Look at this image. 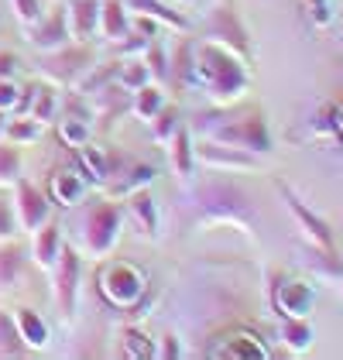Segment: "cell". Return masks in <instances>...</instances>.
Instances as JSON below:
<instances>
[{"mask_svg": "<svg viewBox=\"0 0 343 360\" xmlns=\"http://www.w3.org/2000/svg\"><path fill=\"white\" fill-rule=\"evenodd\" d=\"M193 69H196V89L216 107V110H230L240 107L244 96L251 93V69L240 56H233L230 49L200 38L193 41Z\"/></svg>", "mask_w": 343, "mask_h": 360, "instance_id": "1", "label": "cell"}, {"mask_svg": "<svg viewBox=\"0 0 343 360\" xmlns=\"http://www.w3.org/2000/svg\"><path fill=\"white\" fill-rule=\"evenodd\" d=\"M193 131L200 138L240 148V151H247L254 158H268L275 151V138H271V127H268L261 107H251V110H244V113H224V117H216V113H196Z\"/></svg>", "mask_w": 343, "mask_h": 360, "instance_id": "2", "label": "cell"}, {"mask_svg": "<svg viewBox=\"0 0 343 360\" xmlns=\"http://www.w3.org/2000/svg\"><path fill=\"white\" fill-rule=\"evenodd\" d=\"M193 202L202 223H220L233 226L240 233H254V202L244 186H237L233 179H206L193 189Z\"/></svg>", "mask_w": 343, "mask_h": 360, "instance_id": "3", "label": "cell"}, {"mask_svg": "<svg viewBox=\"0 0 343 360\" xmlns=\"http://www.w3.org/2000/svg\"><path fill=\"white\" fill-rule=\"evenodd\" d=\"M124 206L120 199H103V202H93L89 210H83L79 217V254L83 257H93V261H103L110 257L124 233Z\"/></svg>", "mask_w": 343, "mask_h": 360, "instance_id": "4", "label": "cell"}, {"mask_svg": "<svg viewBox=\"0 0 343 360\" xmlns=\"http://www.w3.org/2000/svg\"><path fill=\"white\" fill-rule=\"evenodd\" d=\"M96 288L110 309L127 312L148 295V275L131 261H107L103 257V264L96 271Z\"/></svg>", "mask_w": 343, "mask_h": 360, "instance_id": "5", "label": "cell"}, {"mask_svg": "<svg viewBox=\"0 0 343 360\" xmlns=\"http://www.w3.org/2000/svg\"><path fill=\"white\" fill-rule=\"evenodd\" d=\"M52 275V299H56L58 316L65 323L76 319V309H79V288H83V254L69 244H62L56 268L48 271Z\"/></svg>", "mask_w": 343, "mask_h": 360, "instance_id": "6", "label": "cell"}, {"mask_svg": "<svg viewBox=\"0 0 343 360\" xmlns=\"http://www.w3.org/2000/svg\"><path fill=\"white\" fill-rule=\"evenodd\" d=\"M93 69V52L89 45H79V41H69L65 49H56V52H45L38 72L45 83L58 86V89H69L83 79L86 72Z\"/></svg>", "mask_w": 343, "mask_h": 360, "instance_id": "7", "label": "cell"}, {"mask_svg": "<svg viewBox=\"0 0 343 360\" xmlns=\"http://www.w3.org/2000/svg\"><path fill=\"white\" fill-rule=\"evenodd\" d=\"M202 38H209V41L230 49L233 56H240L244 62H251V56H254L251 31H247V25L240 21V14H237L230 4H216V7L209 11V18H206V25H202Z\"/></svg>", "mask_w": 343, "mask_h": 360, "instance_id": "8", "label": "cell"}, {"mask_svg": "<svg viewBox=\"0 0 343 360\" xmlns=\"http://www.w3.org/2000/svg\"><path fill=\"white\" fill-rule=\"evenodd\" d=\"M275 189L282 195V202L288 206V213H292V220H295V226H299V233H302L306 244H316V248H337L333 226L326 223V217H319L313 206H306V199L295 193L288 182H275Z\"/></svg>", "mask_w": 343, "mask_h": 360, "instance_id": "9", "label": "cell"}, {"mask_svg": "<svg viewBox=\"0 0 343 360\" xmlns=\"http://www.w3.org/2000/svg\"><path fill=\"white\" fill-rule=\"evenodd\" d=\"M268 299L278 319H309V312L316 309V288L306 278H288L278 275L268 288Z\"/></svg>", "mask_w": 343, "mask_h": 360, "instance_id": "10", "label": "cell"}, {"mask_svg": "<svg viewBox=\"0 0 343 360\" xmlns=\"http://www.w3.org/2000/svg\"><path fill=\"white\" fill-rule=\"evenodd\" d=\"M193 155H196V165L200 168H206V172H227V175L230 172H254L261 165V158H254V155L209 138L193 141Z\"/></svg>", "mask_w": 343, "mask_h": 360, "instance_id": "11", "label": "cell"}, {"mask_svg": "<svg viewBox=\"0 0 343 360\" xmlns=\"http://www.w3.org/2000/svg\"><path fill=\"white\" fill-rule=\"evenodd\" d=\"M14 217H18V226L25 230V233H31V230H38L41 223L52 220V199H48V193H41L34 182H28V179H18L14 182Z\"/></svg>", "mask_w": 343, "mask_h": 360, "instance_id": "12", "label": "cell"}, {"mask_svg": "<svg viewBox=\"0 0 343 360\" xmlns=\"http://www.w3.org/2000/svg\"><path fill=\"white\" fill-rule=\"evenodd\" d=\"M76 155H79V165H83V179L89 186H100V189L127 165L114 148H100V144H89V141L83 148H76Z\"/></svg>", "mask_w": 343, "mask_h": 360, "instance_id": "13", "label": "cell"}, {"mask_svg": "<svg viewBox=\"0 0 343 360\" xmlns=\"http://www.w3.org/2000/svg\"><path fill=\"white\" fill-rule=\"evenodd\" d=\"M120 206H124V217L134 223V230L148 237L151 244L162 237V217H158V202H155V195L148 193V189H138V193L124 195L120 199Z\"/></svg>", "mask_w": 343, "mask_h": 360, "instance_id": "14", "label": "cell"}, {"mask_svg": "<svg viewBox=\"0 0 343 360\" xmlns=\"http://www.w3.org/2000/svg\"><path fill=\"white\" fill-rule=\"evenodd\" d=\"M209 354L213 357H227V360H268L271 357V347L254 330H230L227 336L216 340V347Z\"/></svg>", "mask_w": 343, "mask_h": 360, "instance_id": "15", "label": "cell"}, {"mask_svg": "<svg viewBox=\"0 0 343 360\" xmlns=\"http://www.w3.org/2000/svg\"><path fill=\"white\" fill-rule=\"evenodd\" d=\"M28 41H31V49L41 52V56L45 52H56V49H65L72 41L69 21H65V7H56L52 14H41V21L28 28Z\"/></svg>", "mask_w": 343, "mask_h": 360, "instance_id": "16", "label": "cell"}, {"mask_svg": "<svg viewBox=\"0 0 343 360\" xmlns=\"http://www.w3.org/2000/svg\"><path fill=\"white\" fill-rule=\"evenodd\" d=\"M86 195H89V182L83 179V172L58 168L48 175V199L62 210H76L79 202H86Z\"/></svg>", "mask_w": 343, "mask_h": 360, "instance_id": "17", "label": "cell"}, {"mask_svg": "<svg viewBox=\"0 0 343 360\" xmlns=\"http://www.w3.org/2000/svg\"><path fill=\"white\" fill-rule=\"evenodd\" d=\"M155 179H158V168L155 165H148V162H127L103 189H107L110 199H124V195L138 193V189H151Z\"/></svg>", "mask_w": 343, "mask_h": 360, "instance_id": "18", "label": "cell"}, {"mask_svg": "<svg viewBox=\"0 0 343 360\" xmlns=\"http://www.w3.org/2000/svg\"><path fill=\"white\" fill-rule=\"evenodd\" d=\"M65 21H69V34L72 41L89 45L100 28V0H69L65 4Z\"/></svg>", "mask_w": 343, "mask_h": 360, "instance_id": "19", "label": "cell"}, {"mask_svg": "<svg viewBox=\"0 0 343 360\" xmlns=\"http://www.w3.org/2000/svg\"><path fill=\"white\" fill-rule=\"evenodd\" d=\"M11 316H14L18 336H21V343L28 347V354H41V350H48L52 330H48V323L41 319V312H34L31 305H18Z\"/></svg>", "mask_w": 343, "mask_h": 360, "instance_id": "20", "label": "cell"}, {"mask_svg": "<svg viewBox=\"0 0 343 360\" xmlns=\"http://www.w3.org/2000/svg\"><path fill=\"white\" fill-rule=\"evenodd\" d=\"M62 226L56 220L41 223L38 230H31V261L41 268V271H52L58 261V254H62Z\"/></svg>", "mask_w": 343, "mask_h": 360, "instance_id": "21", "label": "cell"}, {"mask_svg": "<svg viewBox=\"0 0 343 360\" xmlns=\"http://www.w3.org/2000/svg\"><path fill=\"white\" fill-rule=\"evenodd\" d=\"M165 151H169L172 175L179 182H193V175H196V155H193V131L186 124L165 141Z\"/></svg>", "mask_w": 343, "mask_h": 360, "instance_id": "22", "label": "cell"}, {"mask_svg": "<svg viewBox=\"0 0 343 360\" xmlns=\"http://www.w3.org/2000/svg\"><path fill=\"white\" fill-rule=\"evenodd\" d=\"M127 4V11L131 14H148L151 21H158L162 28H172L175 34H189V18L179 11V7H172L165 0H124Z\"/></svg>", "mask_w": 343, "mask_h": 360, "instance_id": "23", "label": "cell"}, {"mask_svg": "<svg viewBox=\"0 0 343 360\" xmlns=\"http://www.w3.org/2000/svg\"><path fill=\"white\" fill-rule=\"evenodd\" d=\"M127 31H131V11H127V4L124 0H100V28H96V34L107 45H117Z\"/></svg>", "mask_w": 343, "mask_h": 360, "instance_id": "24", "label": "cell"}, {"mask_svg": "<svg viewBox=\"0 0 343 360\" xmlns=\"http://www.w3.org/2000/svg\"><path fill=\"white\" fill-rule=\"evenodd\" d=\"M278 340H282V347H285V354L292 357H306L309 350L316 347V330L309 319H282L278 323Z\"/></svg>", "mask_w": 343, "mask_h": 360, "instance_id": "25", "label": "cell"}, {"mask_svg": "<svg viewBox=\"0 0 343 360\" xmlns=\"http://www.w3.org/2000/svg\"><path fill=\"white\" fill-rule=\"evenodd\" d=\"M56 131H58V141L76 151V148H83L86 141L93 138V117L76 110H62L56 117Z\"/></svg>", "mask_w": 343, "mask_h": 360, "instance_id": "26", "label": "cell"}, {"mask_svg": "<svg viewBox=\"0 0 343 360\" xmlns=\"http://www.w3.org/2000/svg\"><path fill=\"white\" fill-rule=\"evenodd\" d=\"M306 264H309V275L316 281H333L343 275V257L337 254V248H316L306 244Z\"/></svg>", "mask_w": 343, "mask_h": 360, "instance_id": "27", "label": "cell"}, {"mask_svg": "<svg viewBox=\"0 0 343 360\" xmlns=\"http://www.w3.org/2000/svg\"><path fill=\"white\" fill-rule=\"evenodd\" d=\"M169 83L175 89H193L196 86V69H193V41H179L169 56Z\"/></svg>", "mask_w": 343, "mask_h": 360, "instance_id": "28", "label": "cell"}, {"mask_svg": "<svg viewBox=\"0 0 343 360\" xmlns=\"http://www.w3.org/2000/svg\"><path fill=\"white\" fill-rule=\"evenodd\" d=\"M25 264H28L25 248H18L14 240H4L0 244V292L18 288V281L25 275Z\"/></svg>", "mask_w": 343, "mask_h": 360, "instance_id": "29", "label": "cell"}, {"mask_svg": "<svg viewBox=\"0 0 343 360\" xmlns=\"http://www.w3.org/2000/svg\"><path fill=\"white\" fill-rule=\"evenodd\" d=\"M165 103H169V100H165L162 83H144L141 89H134V93H131V103H127V107H131V113H134L141 124H148V120L162 110Z\"/></svg>", "mask_w": 343, "mask_h": 360, "instance_id": "30", "label": "cell"}, {"mask_svg": "<svg viewBox=\"0 0 343 360\" xmlns=\"http://www.w3.org/2000/svg\"><path fill=\"white\" fill-rule=\"evenodd\" d=\"M58 86L52 83H34V96H31V107H28V117H34L38 124H52L58 117Z\"/></svg>", "mask_w": 343, "mask_h": 360, "instance_id": "31", "label": "cell"}, {"mask_svg": "<svg viewBox=\"0 0 343 360\" xmlns=\"http://www.w3.org/2000/svg\"><path fill=\"white\" fill-rule=\"evenodd\" d=\"M114 83L131 96L134 89H141L144 83H151V72H148V65H144V58L141 56H131V58H120L117 62V76H114Z\"/></svg>", "mask_w": 343, "mask_h": 360, "instance_id": "32", "label": "cell"}, {"mask_svg": "<svg viewBox=\"0 0 343 360\" xmlns=\"http://www.w3.org/2000/svg\"><path fill=\"white\" fill-rule=\"evenodd\" d=\"M120 357L151 360L155 357V340H151L141 326H124V330H120Z\"/></svg>", "mask_w": 343, "mask_h": 360, "instance_id": "33", "label": "cell"}, {"mask_svg": "<svg viewBox=\"0 0 343 360\" xmlns=\"http://www.w3.org/2000/svg\"><path fill=\"white\" fill-rule=\"evenodd\" d=\"M41 134H45V124H38V120L28 117V113H18L14 120H7V124H4V141H11V144H18V148L34 144Z\"/></svg>", "mask_w": 343, "mask_h": 360, "instance_id": "34", "label": "cell"}, {"mask_svg": "<svg viewBox=\"0 0 343 360\" xmlns=\"http://www.w3.org/2000/svg\"><path fill=\"white\" fill-rule=\"evenodd\" d=\"M18 179H25V158L18 144L0 138V189H14Z\"/></svg>", "mask_w": 343, "mask_h": 360, "instance_id": "35", "label": "cell"}, {"mask_svg": "<svg viewBox=\"0 0 343 360\" xmlns=\"http://www.w3.org/2000/svg\"><path fill=\"white\" fill-rule=\"evenodd\" d=\"M25 354H28V347H25V343H21V336H18L14 316H11L7 309H0V360L25 357Z\"/></svg>", "mask_w": 343, "mask_h": 360, "instance_id": "36", "label": "cell"}, {"mask_svg": "<svg viewBox=\"0 0 343 360\" xmlns=\"http://www.w3.org/2000/svg\"><path fill=\"white\" fill-rule=\"evenodd\" d=\"M148 127H151V141H155V144H165V141H169L172 134L182 127V117H179V110H175V107H169V103H165L162 110L148 120Z\"/></svg>", "mask_w": 343, "mask_h": 360, "instance_id": "37", "label": "cell"}, {"mask_svg": "<svg viewBox=\"0 0 343 360\" xmlns=\"http://www.w3.org/2000/svg\"><path fill=\"white\" fill-rule=\"evenodd\" d=\"M141 58L148 65V72H151V83H169V52H165V45L158 38L144 49Z\"/></svg>", "mask_w": 343, "mask_h": 360, "instance_id": "38", "label": "cell"}, {"mask_svg": "<svg viewBox=\"0 0 343 360\" xmlns=\"http://www.w3.org/2000/svg\"><path fill=\"white\" fill-rule=\"evenodd\" d=\"M302 11H306V21H309V28H316V31L333 28V21H337L333 0H302Z\"/></svg>", "mask_w": 343, "mask_h": 360, "instance_id": "39", "label": "cell"}, {"mask_svg": "<svg viewBox=\"0 0 343 360\" xmlns=\"http://www.w3.org/2000/svg\"><path fill=\"white\" fill-rule=\"evenodd\" d=\"M7 7H11L14 21H18L25 31H28L31 25H38V21H41V14H45L41 0H7Z\"/></svg>", "mask_w": 343, "mask_h": 360, "instance_id": "40", "label": "cell"}, {"mask_svg": "<svg viewBox=\"0 0 343 360\" xmlns=\"http://www.w3.org/2000/svg\"><path fill=\"white\" fill-rule=\"evenodd\" d=\"M309 134L313 138H337V117H333V103H326V107H319L313 117V124H309Z\"/></svg>", "mask_w": 343, "mask_h": 360, "instance_id": "41", "label": "cell"}, {"mask_svg": "<svg viewBox=\"0 0 343 360\" xmlns=\"http://www.w3.org/2000/svg\"><path fill=\"white\" fill-rule=\"evenodd\" d=\"M155 357L158 360H182L186 357V347L179 340V333H165L155 340Z\"/></svg>", "mask_w": 343, "mask_h": 360, "instance_id": "42", "label": "cell"}, {"mask_svg": "<svg viewBox=\"0 0 343 360\" xmlns=\"http://www.w3.org/2000/svg\"><path fill=\"white\" fill-rule=\"evenodd\" d=\"M18 230H21V226H18V217H14V202L0 195V244H4V240H14Z\"/></svg>", "mask_w": 343, "mask_h": 360, "instance_id": "43", "label": "cell"}, {"mask_svg": "<svg viewBox=\"0 0 343 360\" xmlns=\"http://www.w3.org/2000/svg\"><path fill=\"white\" fill-rule=\"evenodd\" d=\"M18 96H21V86L14 79H0V113H14Z\"/></svg>", "mask_w": 343, "mask_h": 360, "instance_id": "44", "label": "cell"}, {"mask_svg": "<svg viewBox=\"0 0 343 360\" xmlns=\"http://www.w3.org/2000/svg\"><path fill=\"white\" fill-rule=\"evenodd\" d=\"M18 69H21V58H18V52L0 49V79H14V76H18Z\"/></svg>", "mask_w": 343, "mask_h": 360, "instance_id": "45", "label": "cell"}, {"mask_svg": "<svg viewBox=\"0 0 343 360\" xmlns=\"http://www.w3.org/2000/svg\"><path fill=\"white\" fill-rule=\"evenodd\" d=\"M131 28L138 31V34H144V38H158L162 25H158V21H151L148 14H131Z\"/></svg>", "mask_w": 343, "mask_h": 360, "instance_id": "46", "label": "cell"}, {"mask_svg": "<svg viewBox=\"0 0 343 360\" xmlns=\"http://www.w3.org/2000/svg\"><path fill=\"white\" fill-rule=\"evenodd\" d=\"M333 117H337V134H343V96L333 103Z\"/></svg>", "mask_w": 343, "mask_h": 360, "instance_id": "47", "label": "cell"}, {"mask_svg": "<svg viewBox=\"0 0 343 360\" xmlns=\"http://www.w3.org/2000/svg\"><path fill=\"white\" fill-rule=\"evenodd\" d=\"M165 4H172V7H186V4H193V0H165Z\"/></svg>", "mask_w": 343, "mask_h": 360, "instance_id": "48", "label": "cell"}, {"mask_svg": "<svg viewBox=\"0 0 343 360\" xmlns=\"http://www.w3.org/2000/svg\"><path fill=\"white\" fill-rule=\"evenodd\" d=\"M337 288H340V299H343V275L337 278Z\"/></svg>", "mask_w": 343, "mask_h": 360, "instance_id": "49", "label": "cell"}, {"mask_svg": "<svg viewBox=\"0 0 343 360\" xmlns=\"http://www.w3.org/2000/svg\"><path fill=\"white\" fill-rule=\"evenodd\" d=\"M340 49H343V28H340Z\"/></svg>", "mask_w": 343, "mask_h": 360, "instance_id": "50", "label": "cell"}, {"mask_svg": "<svg viewBox=\"0 0 343 360\" xmlns=\"http://www.w3.org/2000/svg\"><path fill=\"white\" fill-rule=\"evenodd\" d=\"M337 138H340V144H343V134H337Z\"/></svg>", "mask_w": 343, "mask_h": 360, "instance_id": "51", "label": "cell"}]
</instances>
